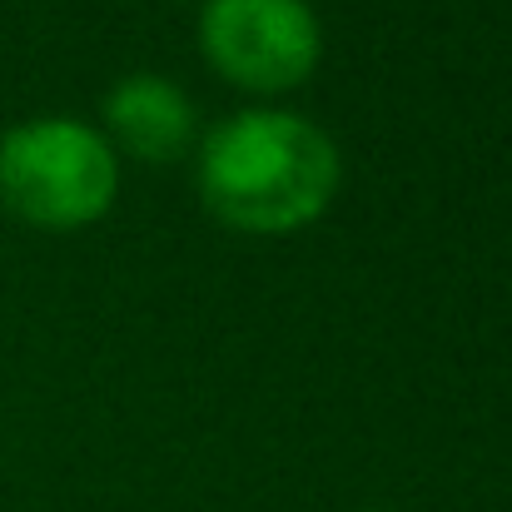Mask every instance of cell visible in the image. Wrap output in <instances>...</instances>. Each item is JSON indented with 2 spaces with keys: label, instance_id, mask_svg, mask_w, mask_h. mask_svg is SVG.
<instances>
[{
  "label": "cell",
  "instance_id": "3",
  "mask_svg": "<svg viewBox=\"0 0 512 512\" xmlns=\"http://www.w3.org/2000/svg\"><path fill=\"white\" fill-rule=\"evenodd\" d=\"M199 50L214 75L249 95H284L319 65L324 30L309 0H209Z\"/></svg>",
  "mask_w": 512,
  "mask_h": 512
},
{
  "label": "cell",
  "instance_id": "4",
  "mask_svg": "<svg viewBox=\"0 0 512 512\" xmlns=\"http://www.w3.org/2000/svg\"><path fill=\"white\" fill-rule=\"evenodd\" d=\"M105 130L110 140L145 160V165H174L194 145V105L165 75H125L105 100Z\"/></svg>",
  "mask_w": 512,
  "mask_h": 512
},
{
  "label": "cell",
  "instance_id": "2",
  "mask_svg": "<svg viewBox=\"0 0 512 512\" xmlns=\"http://www.w3.org/2000/svg\"><path fill=\"white\" fill-rule=\"evenodd\" d=\"M120 189L115 150L80 120H25L0 140V204L35 229L95 224Z\"/></svg>",
  "mask_w": 512,
  "mask_h": 512
},
{
  "label": "cell",
  "instance_id": "1",
  "mask_svg": "<svg viewBox=\"0 0 512 512\" xmlns=\"http://www.w3.org/2000/svg\"><path fill=\"white\" fill-rule=\"evenodd\" d=\"M339 189L334 140L289 110H239L199 145V194L214 219L244 234L314 224Z\"/></svg>",
  "mask_w": 512,
  "mask_h": 512
}]
</instances>
